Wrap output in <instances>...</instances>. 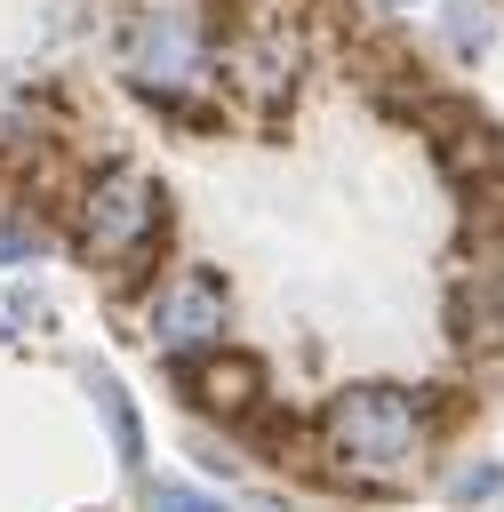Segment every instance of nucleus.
I'll use <instances>...</instances> for the list:
<instances>
[{
	"instance_id": "obj_1",
	"label": "nucleus",
	"mask_w": 504,
	"mask_h": 512,
	"mask_svg": "<svg viewBox=\"0 0 504 512\" xmlns=\"http://www.w3.org/2000/svg\"><path fill=\"white\" fill-rule=\"evenodd\" d=\"M432 448L416 384H344L312 408V480L344 496H400L416 488Z\"/></svg>"
},
{
	"instance_id": "obj_2",
	"label": "nucleus",
	"mask_w": 504,
	"mask_h": 512,
	"mask_svg": "<svg viewBox=\"0 0 504 512\" xmlns=\"http://www.w3.org/2000/svg\"><path fill=\"white\" fill-rule=\"evenodd\" d=\"M112 56H120V80L160 120L224 128V104H216V24H208L200 0H136L112 24Z\"/></svg>"
},
{
	"instance_id": "obj_3",
	"label": "nucleus",
	"mask_w": 504,
	"mask_h": 512,
	"mask_svg": "<svg viewBox=\"0 0 504 512\" xmlns=\"http://www.w3.org/2000/svg\"><path fill=\"white\" fill-rule=\"evenodd\" d=\"M64 240H72V256L88 272L112 280V296H136L144 280H160V256H168V192H160V176H144L136 160H96L72 184Z\"/></svg>"
},
{
	"instance_id": "obj_4",
	"label": "nucleus",
	"mask_w": 504,
	"mask_h": 512,
	"mask_svg": "<svg viewBox=\"0 0 504 512\" xmlns=\"http://www.w3.org/2000/svg\"><path fill=\"white\" fill-rule=\"evenodd\" d=\"M304 80H312V48H304V32L280 24V16H248L232 40H216V88H224L248 120H264V128H280V120L296 112Z\"/></svg>"
},
{
	"instance_id": "obj_5",
	"label": "nucleus",
	"mask_w": 504,
	"mask_h": 512,
	"mask_svg": "<svg viewBox=\"0 0 504 512\" xmlns=\"http://www.w3.org/2000/svg\"><path fill=\"white\" fill-rule=\"evenodd\" d=\"M224 328H232V288H224V272H208V264H176V272H160V280H152L144 336H152V352H160L168 368H184V360L216 352V344H224Z\"/></svg>"
},
{
	"instance_id": "obj_6",
	"label": "nucleus",
	"mask_w": 504,
	"mask_h": 512,
	"mask_svg": "<svg viewBox=\"0 0 504 512\" xmlns=\"http://www.w3.org/2000/svg\"><path fill=\"white\" fill-rule=\"evenodd\" d=\"M432 168L464 200V216H504V128L496 120H480V112L440 96V112H432Z\"/></svg>"
},
{
	"instance_id": "obj_7",
	"label": "nucleus",
	"mask_w": 504,
	"mask_h": 512,
	"mask_svg": "<svg viewBox=\"0 0 504 512\" xmlns=\"http://www.w3.org/2000/svg\"><path fill=\"white\" fill-rule=\"evenodd\" d=\"M168 376H176V408H192V416L216 424V432H240V424L272 400L264 360L240 352V344H216V352H200V360H184V368H168Z\"/></svg>"
},
{
	"instance_id": "obj_8",
	"label": "nucleus",
	"mask_w": 504,
	"mask_h": 512,
	"mask_svg": "<svg viewBox=\"0 0 504 512\" xmlns=\"http://www.w3.org/2000/svg\"><path fill=\"white\" fill-rule=\"evenodd\" d=\"M448 344L456 360L488 368L504 360V256H456V280H448Z\"/></svg>"
},
{
	"instance_id": "obj_9",
	"label": "nucleus",
	"mask_w": 504,
	"mask_h": 512,
	"mask_svg": "<svg viewBox=\"0 0 504 512\" xmlns=\"http://www.w3.org/2000/svg\"><path fill=\"white\" fill-rule=\"evenodd\" d=\"M88 392H96V416H104V432H112L120 464H128V472H144V416H136V400L120 392V376H112V368H88Z\"/></svg>"
},
{
	"instance_id": "obj_10",
	"label": "nucleus",
	"mask_w": 504,
	"mask_h": 512,
	"mask_svg": "<svg viewBox=\"0 0 504 512\" xmlns=\"http://www.w3.org/2000/svg\"><path fill=\"white\" fill-rule=\"evenodd\" d=\"M440 32H448V48L472 64V56L488 48V8H480V0H440Z\"/></svg>"
},
{
	"instance_id": "obj_11",
	"label": "nucleus",
	"mask_w": 504,
	"mask_h": 512,
	"mask_svg": "<svg viewBox=\"0 0 504 512\" xmlns=\"http://www.w3.org/2000/svg\"><path fill=\"white\" fill-rule=\"evenodd\" d=\"M40 248H48V224H40L24 200H16V208H0V264H32Z\"/></svg>"
},
{
	"instance_id": "obj_12",
	"label": "nucleus",
	"mask_w": 504,
	"mask_h": 512,
	"mask_svg": "<svg viewBox=\"0 0 504 512\" xmlns=\"http://www.w3.org/2000/svg\"><path fill=\"white\" fill-rule=\"evenodd\" d=\"M144 512H232V504L192 480H144Z\"/></svg>"
},
{
	"instance_id": "obj_13",
	"label": "nucleus",
	"mask_w": 504,
	"mask_h": 512,
	"mask_svg": "<svg viewBox=\"0 0 504 512\" xmlns=\"http://www.w3.org/2000/svg\"><path fill=\"white\" fill-rule=\"evenodd\" d=\"M496 488H504V464H464L456 480H440L448 504H480V496H496Z\"/></svg>"
},
{
	"instance_id": "obj_14",
	"label": "nucleus",
	"mask_w": 504,
	"mask_h": 512,
	"mask_svg": "<svg viewBox=\"0 0 504 512\" xmlns=\"http://www.w3.org/2000/svg\"><path fill=\"white\" fill-rule=\"evenodd\" d=\"M384 8H416V0H384Z\"/></svg>"
},
{
	"instance_id": "obj_15",
	"label": "nucleus",
	"mask_w": 504,
	"mask_h": 512,
	"mask_svg": "<svg viewBox=\"0 0 504 512\" xmlns=\"http://www.w3.org/2000/svg\"><path fill=\"white\" fill-rule=\"evenodd\" d=\"M0 336H8V312H0Z\"/></svg>"
}]
</instances>
